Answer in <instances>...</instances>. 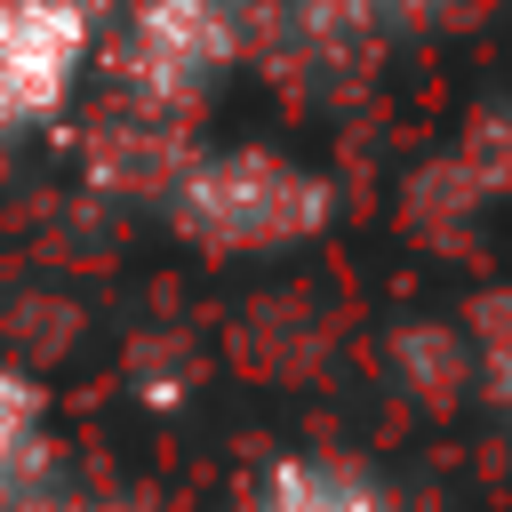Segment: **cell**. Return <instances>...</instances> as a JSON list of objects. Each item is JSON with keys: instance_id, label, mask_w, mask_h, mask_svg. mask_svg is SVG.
Masks as SVG:
<instances>
[{"instance_id": "277c9868", "label": "cell", "mask_w": 512, "mask_h": 512, "mask_svg": "<svg viewBox=\"0 0 512 512\" xmlns=\"http://www.w3.org/2000/svg\"><path fill=\"white\" fill-rule=\"evenodd\" d=\"M248 56L296 80H344L400 32L392 0H240Z\"/></svg>"}, {"instance_id": "5b68a950", "label": "cell", "mask_w": 512, "mask_h": 512, "mask_svg": "<svg viewBox=\"0 0 512 512\" xmlns=\"http://www.w3.org/2000/svg\"><path fill=\"white\" fill-rule=\"evenodd\" d=\"M248 512H400L392 488L328 448H288L248 480Z\"/></svg>"}, {"instance_id": "8992f818", "label": "cell", "mask_w": 512, "mask_h": 512, "mask_svg": "<svg viewBox=\"0 0 512 512\" xmlns=\"http://www.w3.org/2000/svg\"><path fill=\"white\" fill-rule=\"evenodd\" d=\"M56 432H48V392L32 368L0 360V512H32L56 488Z\"/></svg>"}, {"instance_id": "52a82bcc", "label": "cell", "mask_w": 512, "mask_h": 512, "mask_svg": "<svg viewBox=\"0 0 512 512\" xmlns=\"http://www.w3.org/2000/svg\"><path fill=\"white\" fill-rule=\"evenodd\" d=\"M448 176H456L472 200H496V192H512V96H504V104H488V112L472 120V136L456 144Z\"/></svg>"}, {"instance_id": "7a4b0ae2", "label": "cell", "mask_w": 512, "mask_h": 512, "mask_svg": "<svg viewBox=\"0 0 512 512\" xmlns=\"http://www.w3.org/2000/svg\"><path fill=\"white\" fill-rule=\"evenodd\" d=\"M248 64L240 0H112L104 8V56L112 104L160 128H184L216 104V88Z\"/></svg>"}, {"instance_id": "3957f363", "label": "cell", "mask_w": 512, "mask_h": 512, "mask_svg": "<svg viewBox=\"0 0 512 512\" xmlns=\"http://www.w3.org/2000/svg\"><path fill=\"white\" fill-rule=\"evenodd\" d=\"M112 0H0V152L56 136L104 56Z\"/></svg>"}, {"instance_id": "ba28073f", "label": "cell", "mask_w": 512, "mask_h": 512, "mask_svg": "<svg viewBox=\"0 0 512 512\" xmlns=\"http://www.w3.org/2000/svg\"><path fill=\"white\" fill-rule=\"evenodd\" d=\"M464 360H472V384H480L496 408H512V296H480V304H472Z\"/></svg>"}, {"instance_id": "6da1fadb", "label": "cell", "mask_w": 512, "mask_h": 512, "mask_svg": "<svg viewBox=\"0 0 512 512\" xmlns=\"http://www.w3.org/2000/svg\"><path fill=\"white\" fill-rule=\"evenodd\" d=\"M152 200H160V224L184 248L224 256V264L312 248L336 224V184L304 152H280V144H208V152H184Z\"/></svg>"}]
</instances>
